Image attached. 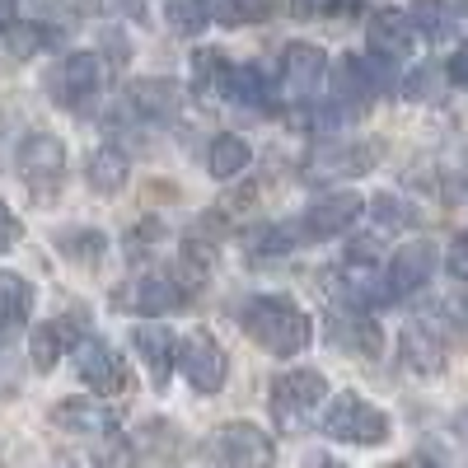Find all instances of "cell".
<instances>
[{
	"label": "cell",
	"instance_id": "cell-36",
	"mask_svg": "<svg viewBox=\"0 0 468 468\" xmlns=\"http://www.w3.org/2000/svg\"><path fill=\"white\" fill-rule=\"evenodd\" d=\"M445 75H450V80L459 85V90H468V43L450 57V66H445Z\"/></svg>",
	"mask_w": 468,
	"mask_h": 468
},
{
	"label": "cell",
	"instance_id": "cell-6",
	"mask_svg": "<svg viewBox=\"0 0 468 468\" xmlns=\"http://www.w3.org/2000/svg\"><path fill=\"white\" fill-rule=\"evenodd\" d=\"M178 370L197 394H220L225 375H229V356L211 333H187L178 342Z\"/></svg>",
	"mask_w": 468,
	"mask_h": 468
},
{
	"label": "cell",
	"instance_id": "cell-12",
	"mask_svg": "<svg viewBox=\"0 0 468 468\" xmlns=\"http://www.w3.org/2000/svg\"><path fill=\"white\" fill-rule=\"evenodd\" d=\"M366 37H370V52L384 57V61H399L417 48V19L408 10H375L370 24H366Z\"/></svg>",
	"mask_w": 468,
	"mask_h": 468
},
{
	"label": "cell",
	"instance_id": "cell-23",
	"mask_svg": "<svg viewBox=\"0 0 468 468\" xmlns=\"http://www.w3.org/2000/svg\"><path fill=\"white\" fill-rule=\"evenodd\" d=\"M132 103L141 108V117H174L183 94L174 80H136L132 85Z\"/></svg>",
	"mask_w": 468,
	"mask_h": 468
},
{
	"label": "cell",
	"instance_id": "cell-27",
	"mask_svg": "<svg viewBox=\"0 0 468 468\" xmlns=\"http://www.w3.org/2000/svg\"><path fill=\"white\" fill-rule=\"evenodd\" d=\"M165 15L174 33H202L211 24V0H169Z\"/></svg>",
	"mask_w": 468,
	"mask_h": 468
},
{
	"label": "cell",
	"instance_id": "cell-2",
	"mask_svg": "<svg viewBox=\"0 0 468 468\" xmlns=\"http://www.w3.org/2000/svg\"><path fill=\"white\" fill-rule=\"evenodd\" d=\"M202 282H207V271L197 267V262H169V267H160V271H145V277L132 286V304L127 309H136V314H165V309H183L192 295L202 291Z\"/></svg>",
	"mask_w": 468,
	"mask_h": 468
},
{
	"label": "cell",
	"instance_id": "cell-20",
	"mask_svg": "<svg viewBox=\"0 0 468 468\" xmlns=\"http://www.w3.org/2000/svg\"><path fill=\"white\" fill-rule=\"evenodd\" d=\"M333 333H337V342L351 351V356L375 361L379 351H384V333H379V324H375V319H366V314H346V319H337V324H333Z\"/></svg>",
	"mask_w": 468,
	"mask_h": 468
},
{
	"label": "cell",
	"instance_id": "cell-31",
	"mask_svg": "<svg viewBox=\"0 0 468 468\" xmlns=\"http://www.w3.org/2000/svg\"><path fill=\"white\" fill-rule=\"evenodd\" d=\"M43 37H48V33L37 28V24H15V28H10V52H15V57H33L37 48H43Z\"/></svg>",
	"mask_w": 468,
	"mask_h": 468
},
{
	"label": "cell",
	"instance_id": "cell-10",
	"mask_svg": "<svg viewBox=\"0 0 468 468\" xmlns=\"http://www.w3.org/2000/svg\"><path fill=\"white\" fill-rule=\"evenodd\" d=\"M61 174H66V145H61L57 136L37 132V136H28V141L19 145V178H24L28 187L57 192Z\"/></svg>",
	"mask_w": 468,
	"mask_h": 468
},
{
	"label": "cell",
	"instance_id": "cell-24",
	"mask_svg": "<svg viewBox=\"0 0 468 468\" xmlns=\"http://www.w3.org/2000/svg\"><path fill=\"white\" fill-rule=\"evenodd\" d=\"M192 80H197L202 99H211V94H229L234 66H229L220 52H197V57H192Z\"/></svg>",
	"mask_w": 468,
	"mask_h": 468
},
{
	"label": "cell",
	"instance_id": "cell-17",
	"mask_svg": "<svg viewBox=\"0 0 468 468\" xmlns=\"http://www.w3.org/2000/svg\"><path fill=\"white\" fill-rule=\"evenodd\" d=\"M127 178H132V165H127V154L112 150V145L94 150L85 160V183H90V192H99V197H117V192L127 187Z\"/></svg>",
	"mask_w": 468,
	"mask_h": 468
},
{
	"label": "cell",
	"instance_id": "cell-32",
	"mask_svg": "<svg viewBox=\"0 0 468 468\" xmlns=\"http://www.w3.org/2000/svg\"><path fill=\"white\" fill-rule=\"evenodd\" d=\"M412 19H417L421 28L441 33V24H445V0H412Z\"/></svg>",
	"mask_w": 468,
	"mask_h": 468
},
{
	"label": "cell",
	"instance_id": "cell-33",
	"mask_svg": "<svg viewBox=\"0 0 468 468\" xmlns=\"http://www.w3.org/2000/svg\"><path fill=\"white\" fill-rule=\"evenodd\" d=\"M445 267H450L454 282H468V229L454 234V244H450V253H445Z\"/></svg>",
	"mask_w": 468,
	"mask_h": 468
},
{
	"label": "cell",
	"instance_id": "cell-5",
	"mask_svg": "<svg viewBox=\"0 0 468 468\" xmlns=\"http://www.w3.org/2000/svg\"><path fill=\"white\" fill-rule=\"evenodd\" d=\"M324 399H328V379L319 370H286V375L271 379V417H277V426H286V431L304 426V417Z\"/></svg>",
	"mask_w": 468,
	"mask_h": 468
},
{
	"label": "cell",
	"instance_id": "cell-38",
	"mask_svg": "<svg viewBox=\"0 0 468 468\" xmlns=\"http://www.w3.org/2000/svg\"><path fill=\"white\" fill-rule=\"evenodd\" d=\"M304 468H346V463H342V459H328V454H309Z\"/></svg>",
	"mask_w": 468,
	"mask_h": 468
},
{
	"label": "cell",
	"instance_id": "cell-11",
	"mask_svg": "<svg viewBox=\"0 0 468 468\" xmlns=\"http://www.w3.org/2000/svg\"><path fill=\"white\" fill-rule=\"evenodd\" d=\"M431 271H436V249L417 239V244H403L394 253V262L384 267V291L388 300H403V295H417L426 282H431Z\"/></svg>",
	"mask_w": 468,
	"mask_h": 468
},
{
	"label": "cell",
	"instance_id": "cell-7",
	"mask_svg": "<svg viewBox=\"0 0 468 468\" xmlns=\"http://www.w3.org/2000/svg\"><path fill=\"white\" fill-rule=\"evenodd\" d=\"M103 90V61L94 52H70L61 57L52 70H48V94L61 103V108H80L90 94Z\"/></svg>",
	"mask_w": 468,
	"mask_h": 468
},
{
	"label": "cell",
	"instance_id": "cell-37",
	"mask_svg": "<svg viewBox=\"0 0 468 468\" xmlns=\"http://www.w3.org/2000/svg\"><path fill=\"white\" fill-rule=\"evenodd\" d=\"M300 5V15H328V10H337V0H295Z\"/></svg>",
	"mask_w": 468,
	"mask_h": 468
},
{
	"label": "cell",
	"instance_id": "cell-13",
	"mask_svg": "<svg viewBox=\"0 0 468 468\" xmlns=\"http://www.w3.org/2000/svg\"><path fill=\"white\" fill-rule=\"evenodd\" d=\"M80 328H85L80 314L52 319V324H37V328L28 333V361H33L37 370H52V366L66 356V346H80Z\"/></svg>",
	"mask_w": 468,
	"mask_h": 468
},
{
	"label": "cell",
	"instance_id": "cell-18",
	"mask_svg": "<svg viewBox=\"0 0 468 468\" xmlns=\"http://www.w3.org/2000/svg\"><path fill=\"white\" fill-rule=\"evenodd\" d=\"M253 165V150H249V141H239V136H216L211 145H207V174L216 178V183H225V178H239L244 169Z\"/></svg>",
	"mask_w": 468,
	"mask_h": 468
},
{
	"label": "cell",
	"instance_id": "cell-1",
	"mask_svg": "<svg viewBox=\"0 0 468 468\" xmlns=\"http://www.w3.org/2000/svg\"><path fill=\"white\" fill-rule=\"evenodd\" d=\"M239 324L262 351H271V356H300V351L309 346V337H314L309 314L286 295H253L244 304Z\"/></svg>",
	"mask_w": 468,
	"mask_h": 468
},
{
	"label": "cell",
	"instance_id": "cell-8",
	"mask_svg": "<svg viewBox=\"0 0 468 468\" xmlns=\"http://www.w3.org/2000/svg\"><path fill=\"white\" fill-rule=\"evenodd\" d=\"M366 211V202L356 197V192H324V197H314L304 207L300 216V239H333V234L351 229V220H356Z\"/></svg>",
	"mask_w": 468,
	"mask_h": 468
},
{
	"label": "cell",
	"instance_id": "cell-28",
	"mask_svg": "<svg viewBox=\"0 0 468 468\" xmlns=\"http://www.w3.org/2000/svg\"><path fill=\"white\" fill-rule=\"evenodd\" d=\"M370 216H375L379 229H403V225L417 220V207H408L399 192H379V197L370 202Z\"/></svg>",
	"mask_w": 468,
	"mask_h": 468
},
{
	"label": "cell",
	"instance_id": "cell-14",
	"mask_svg": "<svg viewBox=\"0 0 468 468\" xmlns=\"http://www.w3.org/2000/svg\"><path fill=\"white\" fill-rule=\"evenodd\" d=\"M324 75H328V52H324V48H314V43H291V48L282 52V80H286L291 99L314 94Z\"/></svg>",
	"mask_w": 468,
	"mask_h": 468
},
{
	"label": "cell",
	"instance_id": "cell-34",
	"mask_svg": "<svg viewBox=\"0 0 468 468\" xmlns=\"http://www.w3.org/2000/svg\"><path fill=\"white\" fill-rule=\"evenodd\" d=\"M19 388V361H15V351L0 346V399H10Z\"/></svg>",
	"mask_w": 468,
	"mask_h": 468
},
{
	"label": "cell",
	"instance_id": "cell-35",
	"mask_svg": "<svg viewBox=\"0 0 468 468\" xmlns=\"http://www.w3.org/2000/svg\"><path fill=\"white\" fill-rule=\"evenodd\" d=\"M19 244V220H15V211L5 207V197H0V253H10Z\"/></svg>",
	"mask_w": 468,
	"mask_h": 468
},
{
	"label": "cell",
	"instance_id": "cell-21",
	"mask_svg": "<svg viewBox=\"0 0 468 468\" xmlns=\"http://www.w3.org/2000/svg\"><path fill=\"white\" fill-rule=\"evenodd\" d=\"M403 361H408L412 370H421V375H431V370L445 366V342L426 328V324H412V328L403 333Z\"/></svg>",
	"mask_w": 468,
	"mask_h": 468
},
{
	"label": "cell",
	"instance_id": "cell-39",
	"mask_svg": "<svg viewBox=\"0 0 468 468\" xmlns=\"http://www.w3.org/2000/svg\"><path fill=\"white\" fill-rule=\"evenodd\" d=\"M408 468H436V463H431V459H426V454H421V459H412Z\"/></svg>",
	"mask_w": 468,
	"mask_h": 468
},
{
	"label": "cell",
	"instance_id": "cell-16",
	"mask_svg": "<svg viewBox=\"0 0 468 468\" xmlns=\"http://www.w3.org/2000/svg\"><path fill=\"white\" fill-rule=\"evenodd\" d=\"M132 346H136V356L145 361L150 379L154 384H169V370L178 361V337L169 328H160V324H136L132 328Z\"/></svg>",
	"mask_w": 468,
	"mask_h": 468
},
{
	"label": "cell",
	"instance_id": "cell-22",
	"mask_svg": "<svg viewBox=\"0 0 468 468\" xmlns=\"http://www.w3.org/2000/svg\"><path fill=\"white\" fill-rule=\"evenodd\" d=\"M103 249H108V239H103V229H94V225H70V229L57 234V253H66L70 262H80V267H94L103 258Z\"/></svg>",
	"mask_w": 468,
	"mask_h": 468
},
{
	"label": "cell",
	"instance_id": "cell-26",
	"mask_svg": "<svg viewBox=\"0 0 468 468\" xmlns=\"http://www.w3.org/2000/svg\"><path fill=\"white\" fill-rule=\"evenodd\" d=\"M229 99H239L244 108H258V112H267L271 108V90H267V80L253 70V66H244V70H234V80H229Z\"/></svg>",
	"mask_w": 468,
	"mask_h": 468
},
{
	"label": "cell",
	"instance_id": "cell-9",
	"mask_svg": "<svg viewBox=\"0 0 468 468\" xmlns=\"http://www.w3.org/2000/svg\"><path fill=\"white\" fill-rule=\"evenodd\" d=\"M75 370H80V379L94 388V394H122L127 379H132L127 361L99 337H80V346H75Z\"/></svg>",
	"mask_w": 468,
	"mask_h": 468
},
{
	"label": "cell",
	"instance_id": "cell-29",
	"mask_svg": "<svg viewBox=\"0 0 468 468\" xmlns=\"http://www.w3.org/2000/svg\"><path fill=\"white\" fill-rule=\"evenodd\" d=\"M403 94H408V99H436V94H441V70H436V66L412 70L408 80H403Z\"/></svg>",
	"mask_w": 468,
	"mask_h": 468
},
{
	"label": "cell",
	"instance_id": "cell-15",
	"mask_svg": "<svg viewBox=\"0 0 468 468\" xmlns=\"http://www.w3.org/2000/svg\"><path fill=\"white\" fill-rule=\"evenodd\" d=\"M52 421L70 436H112L117 431V412L103 408L99 399H66L52 408Z\"/></svg>",
	"mask_w": 468,
	"mask_h": 468
},
{
	"label": "cell",
	"instance_id": "cell-30",
	"mask_svg": "<svg viewBox=\"0 0 468 468\" xmlns=\"http://www.w3.org/2000/svg\"><path fill=\"white\" fill-rule=\"evenodd\" d=\"M271 15V0H225L220 19L229 24H249V19H267Z\"/></svg>",
	"mask_w": 468,
	"mask_h": 468
},
{
	"label": "cell",
	"instance_id": "cell-4",
	"mask_svg": "<svg viewBox=\"0 0 468 468\" xmlns=\"http://www.w3.org/2000/svg\"><path fill=\"white\" fill-rule=\"evenodd\" d=\"M324 436L342 445H384L388 441V417L366 403L361 394H337L324 412Z\"/></svg>",
	"mask_w": 468,
	"mask_h": 468
},
{
	"label": "cell",
	"instance_id": "cell-19",
	"mask_svg": "<svg viewBox=\"0 0 468 468\" xmlns=\"http://www.w3.org/2000/svg\"><path fill=\"white\" fill-rule=\"evenodd\" d=\"M28 309H33V286L19 277V271H0V337L24 328Z\"/></svg>",
	"mask_w": 468,
	"mask_h": 468
},
{
	"label": "cell",
	"instance_id": "cell-3",
	"mask_svg": "<svg viewBox=\"0 0 468 468\" xmlns=\"http://www.w3.org/2000/svg\"><path fill=\"white\" fill-rule=\"evenodd\" d=\"M202 454H207L211 468H271L277 463V445H271V436L253 421L216 426V431L207 436V445H202Z\"/></svg>",
	"mask_w": 468,
	"mask_h": 468
},
{
	"label": "cell",
	"instance_id": "cell-25",
	"mask_svg": "<svg viewBox=\"0 0 468 468\" xmlns=\"http://www.w3.org/2000/svg\"><path fill=\"white\" fill-rule=\"evenodd\" d=\"M375 165V145H337V150H328L324 160L314 165V174H328V178H337V174H366Z\"/></svg>",
	"mask_w": 468,
	"mask_h": 468
}]
</instances>
